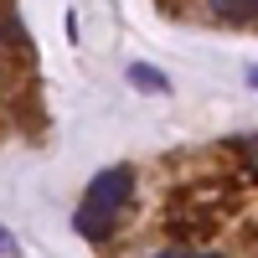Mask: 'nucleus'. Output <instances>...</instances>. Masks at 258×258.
Returning <instances> with one entry per match:
<instances>
[{
  "label": "nucleus",
  "instance_id": "1",
  "mask_svg": "<svg viewBox=\"0 0 258 258\" xmlns=\"http://www.w3.org/2000/svg\"><path fill=\"white\" fill-rule=\"evenodd\" d=\"M129 202H135V170H129V165H109V170H98V176L88 181L73 227L88 243H103V238H114V227H119Z\"/></svg>",
  "mask_w": 258,
  "mask_h": 258
},
{
  "label": "nucleus",
  "instance_id": "2",
  "mask_svg": "<svg viewBox=\"0 0 258 258\" xmlns=\"http://www.w3.org/2000/svg\"><path fill=\"white\" fill-rule=\"evenodd\" d=\"M124 78H129V88H135V93H150V98H165V93H170V78L155 68V62H129Z\"/></svg>",
  "mask_w": 258,
  "mask_h": 258
},
{
  "label": "nucleus",
  "instance_id": "3",
  "mask_svg": "<svg viewBox=\"0 0 258 258\" xmlns=\"http://www.w3.org/2000/svg\"><path fill=\"white\" fill-rule=\"evenodd\" d=\"M207 16L227 21V26H248V21H258V0H207Z\"/></svg>",
  "mask_w": 258,
  "mask_h": 258
},
{
  "label": "nucleus",
  "instance_id": "4",
  "mask_svg": "<svg viewBox=\"0 0 258 258\" xmlns=\"http://www.w3.org/2000/svg\"><path fill=\"white\" fill-rule=\"evenodd\" d=\"M155 258H222V253H176V248H165V253H155Z\"/></svg>",
  "mask_w": 258,
  "mask_h": 258
},
{
  "label": "nucleus",
  "instance_id": "5",
  "mask_svg": "<svg viewBox=\"0 0 258 258\" xmlns=\"http://www.w3.org/2000/svg\"><path fill=\"white\" fill-rule=\"evenodd\" d=\"M0 253H16V238H11L6 227H0Z\"/></svg>",
  "mask_w": 258,
  "mask_h": 258
},
{
  "label": "nucleus",
  "instance_id": "6",
  "mask_svg": "<svg viewBox=\"0 0 258 258\" xmlns=\"http://www.w3.org/2000/svg\"><path fill=\"white\" fill-rule=\"evenodd\" d=\"M248 88H258V68H248Z\"/></svg>",
  "mask_w": 258,
  "mask_h": 258
}]
</instances>
